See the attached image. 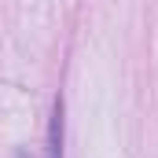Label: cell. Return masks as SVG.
I'll use <instances>...</instances> for the list:
<instances>
[{
  "mask_svg": "<svg viewBox=\"0 0 158 158\" xmlns=\"http://www.w3.org/2000/svg\"><path fill=\"white\" fill-rule=\"evenodd\" d=\"M63 136H66V107H63V96H55L52 118H48V132H44V155L40 158H63Z\"/></svg>",
  "mask_w": 158,
  "mask_h": 158,
  "instance_id": "obj_1",
  "label": "cell"
}]
</instances>
